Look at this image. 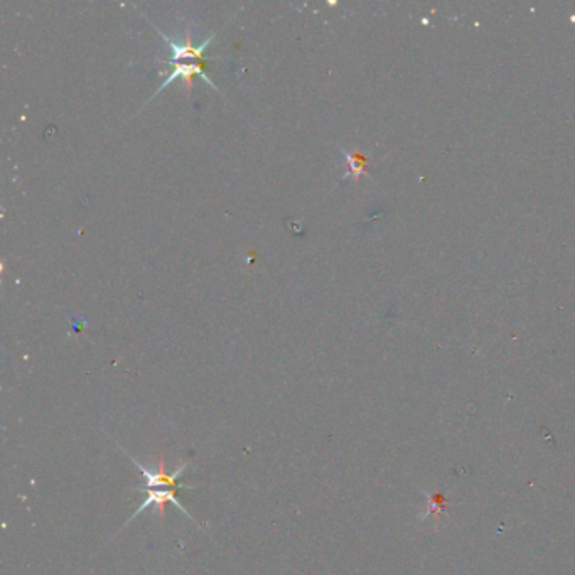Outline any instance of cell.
Instances as JSON below:
<instances>
[{
    "label": "cell",
    "mask_w": 575,
    "mask_h": 575,
    "mask_svg": "<svg viewBox=\"0 0 575 575\" xmlns=\"http://www.w3.org/2000/svg\"><path fill=\"white\" fill-rule=\"evenodd\" d=\"M140 491H146L147 493V498L144 500L142 506H139V510H135L134 517H137V514L142 513L144 510H147L149 506H157L160 511V514H164V505L165 503H172L174 506H177L179 510L184 511L187 517H191L189 511H187L184 506L181 505V501H179V489H174V488H151V489H140ZM132 517V518H134Z\"/></svg>",
    "instance_id": "cell-1"
},
{
    "label": "cell",
    "mask_w": 575,
    "mask_h": 575,
    "mask_svg": "<svg viewBox=\"0 0 575 575\" xmlns=\"http://www.w3.org/2000/svg\"><path fill=\"white\" fill-rule=\"evenodd\" d=\"M156 31L159 32L165 41H168L170 49H172V59H169V61H165V63H179L181 59H193V61H201V58L204 54V49H206L208 46H210V42H211V37H210V39H206L203 42V44H199V46H194L191 41L184 42V44H179V42H176L174 39H170V37L165 36V34L160 31L159 27H156Z\"/></svg>",
    "instance_id": "cell-2"
}]
</instances>
